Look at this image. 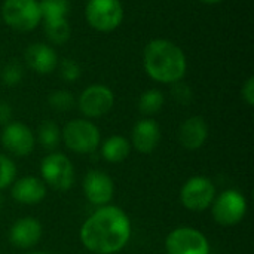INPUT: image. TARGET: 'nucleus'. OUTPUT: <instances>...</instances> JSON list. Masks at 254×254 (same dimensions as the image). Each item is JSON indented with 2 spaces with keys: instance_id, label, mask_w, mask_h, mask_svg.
<instances>
[{
  "instance_id": "obj_1",
  "label": "nucleus",
  "mask_w": 254,
  "mask_h": 254,
  "mask_svg": "<svg viewBox=\"0 0 254 254\" xmlns=\"http://www.w3.org/2000/svg\"><path fill=\"white\" fill-rule=\"evenodd\" d=\"M131 238V220L128 214L115 205L98 207L82 225L80 241L94 254L121 252Z\"/></svg>"
},
{
  "instance_id": "obj_2",
  "label": "nucleus",
  "mask_w": 254,
  "mask_h": 254,
  "mask_svg": "<svg viewBox=\"0 0 254 254\" xmlns=\"http://www.w3.org/2000/svg\"><path fill=\"white\" fill-rule=\"evenodd\" d=\"M143 67L150 79L173 85L186 76L188 58L183 49L174 42L153 39L143 51Z\"/></svg>"
},
{
  "instance_id": "obj_3",
  "label": "nucleus",
  "mask_w": 254,
  "mask_h": 254,
  "mask_svg": "<svg viewBox=\"0 0 254 254\" xmlns=\"http://www.w3.org/2000/svg\"><path fill=\"white\" fill-rule=\"evenodd\" d=\"M61 140L65 147L79 155L94 153L101 140L100 129L89 119H73L61 131Z\"/></svg>"
},
{
  "instance_id": "obj_4",
  "label": "nucleus",
  "mask_w": 254,
  "mask_h": 254,
  "mask_svg": "<svg viewBox=\"0 0 254 254\" xmlns=\"http://www.w3.org/2000/svg\"><path fill=\"white\" fill-rule=\"evenodd\" d=\"M1 18L15 31H33L42 21L39 0H4L1 4Z\"/></svg>"
},
{
  "instance_id": "obj_5",
  "label": "nucleus",
  "mask_w": 254,
  "mask_h": 254,
  "mask_svg": "<svg viewBox=\"0 0 254 254\" xmlns=\"http://www.w3.org/2000/svg\"><path fill=\"white\" fill-rule=\"evenodd\" d=\"M85 18L94 30L110 33L122 24L124 6L121 0H88Z\"/></svg>"
},
{
  "instance_id": "obj_6",
  "label": "nucleus",
  "mask_w": 254,
  "mask_h": 254,
  "mask_svg": "<svg viewBox=\"0 0 254 254\" xmlns=\"http://www.w3.org/2000/svg\"><path fill=\"white\" fill-rule=\"evenodd\" d=\"M211 214L216 223L222 226H235L247 214V199L235 189H228L216 195L211 204Z\"/></svg>"
},
{
  "instance_id": "obj_7",
  "label": "nucleus",
  "mask_w": 254,
  "mask_h": 254,
  "mask_svg": "<svg viewBox=\"0 0 254 254\" xmlns=\"http://www.w3.org/2000/svg\"><path fill=\"white\" fill-rule=\"evenodd\" d=\"M40 173L43 183H48L52 189L65 192L73 186L74 168L71 161L58 152H52L40 164Z\"/></svg>"
},
{
  "instance_id": "obj_8",
  "label": "nucleus",
  "mask_w": 254,
  "mask_h": 254,
  "mask_svg": "<svg viewBox=\"0 0 254 254\" xmlns=\"http://www.w3.org/2000/svg\"><path fill=\"white\" fill-rule=\"evenodd\" d=\"M216 198L214 183L202 176L190 177L180 190V201L189 211L201 213L211 207Z\"/></svg>"
},
{
  "instance_id": "obj_9",
  "label": "nucleus",
  "mask_w": 254,
  "mask_h": 254,
  "mask_svg": "<svg viewBox=\"0 0 254 254\" xmlns=\"http://www.w3.org/2000/svg\"><path fill=\"white\" fill-rule=\"evenodd\" d=\"M165 250L167 254H210V243L201 231L183 226L168 234Z\"/></svg>"
},
{
  "instance_id": "obj_10",
  "label": "nucleus",
  "mask_w": 254,
  "mask_h": 254,
  "mask_svg": "<svg viewBox=\"0 0 254 254\" xmlns=\"http://www.w3.org/2000/svg\"><path fill=\"white\" fill-rule=\"evenodd\" d=\"M80 113L88 119H97L107 115L115 106V94L106 85H89L82 91L77 100Z\"/></svg>"
},
{
  "instance_id": "obj_11",
  "label": "nucleus",
  "mask_w": 254,
  "mask_h": 254,
  "mask_svg": "<svg viewBox=\"0 0 254 254\" xmlns=\"http://www.w3.org/2000/svg\"><path fill=\"white\" fill-rule=\"evenodd\" d=\"M0 143L13 156H28L36 146L33 131L22 122H9L0 134Z\"/></svg>"
},
{
  "instance_id": "obj_12",
  "label": "nucleus",
  "mask_w": 254,
  "mask_h": 254,
  "mask_svg": "<svg viewBox=\"0 0 254 254\" xmlns=\"http://www.w3.org/2000/svg\"><path fill=\"white\" fill-rule=\"evenodd\" d=\"M83 195L92 205H109L115 195V183L112 177L100 170H91L85 174L82 183Z\"/></svg>"
},
{
  "instance_id": "obj_13",
  "label": "nucleus",
  "mask_w": 254,
  "mask_h": 254,
  "mask_svg": "<svg viewBox=\"0 0 254 254\" xmlns=\"http://www.w3.org/2000/svg\"><path fill=\"white\" fill-rule=\"evenodd\" d=\"M161 141V128L155 119L144 118L140 119L131 132V147L137 152L149 155L152 153Z\"/></svg>"
},
{
  "instance_id": "obj_14",
  "label": "nucleus",
  "mask_w": 254,
  "mask_h": 254,
  "mask_svg": "<svg viewBox=\"0 0 254 254\" xmlns=\"http://www.w3.org/2000/svg\"><path fill=\"white\" fill-rule=\"evenodd\" d=\"M24 58L27 65L39 74H49L54 70H57L58 65V55L55 52V49L48 45V43H31L25 52H24Z\"/></svg>"
},
{
  "instance_id": "obj_15",
  "label": "nucleus",
  "mask_w": 254,
  "mask_h": 254,
  "mask_svg": "<svg viewBox=\"0 0 254 254\" xmlns=\"http://www.w3.org/2000/svg\"><path fill=\"white\" fill-rule=\"evenodd\" d=\"M10 196L13 201L24 205H36L46 196V186L42 179L27 176L12 183Z\"/></svg>"
},
{
  "instance_id": "obj_16",
  "label": "nucleus",
  "mask_w": 254,
  "mask_h": 254,
  "mask_svg": "<svg viewBox=\"0 0 254 254\" xmlns=\"http://www.w3.org/2000/svg\"><path fill=\"white\" fill-rule=\"evenodd\" d=\"M177 137L186 150H198L208 138V124L202 116H190L180 125Z\"/></svg>"
},
{
  "instance_id": "obj_17",
  "label": "nucleus",
  "mask_w": 254,
  "mask_h": 254,
  "mask_svg": "<svg viewBox=\"0 0 254 254\" xmlns=\"http://www.w3.org/2000/svg\"><path fill=\"white\" fill-rule=\"evenodd\" d=\"M42 225L34 217H22L16 220L10 231H9V240L12 246L27 250L34 247L40 238H42Z\"/></svg>"
},
{
  "instance_id": "obj_18",
  "label": "nucleus",
  "mask_w": 254,
  "mask_h": 254,
  "mask_svg": "<svg viewBox=\"0 0 254 254\" xmlns=\"http://www.w3.org/2000/svg\"><path fill=\"white\" fill-rule=\"evenodd\" d=\"M129 152H131V143L122 135H112L101 146V155L110 164L124 162L128 158Z\"/></svg>"
},
{
  "instance_id": "obj_19",
  "label": "nucleus",
  "mask_w": 254,
  "mask_h": 254,
  "mask_svg": "<svg viewBox=\"0 0 254 254\" xmlns=\"http://www.w3.org/2000/svg\"><path fill=\"white\" fill-rule=\"evenodd\" d=\"M37 141L46 150H55L61 143V129L54 121H43L37 128Z\"/></svg>"
},
{
  "instance_id": "obj_20",
  "label": "nucleus",
  "mask_w": 254,
  "mask_h": 254,
  "mask_svg": "<svg viewBox=\"0 0 254 254\" xmlns=\"http://www.w3.org/2000/svg\"><path fill=\"white\" fill-rule=\"evenodd\" d=\"M43 27H45V34H46L48 40L54 45H63L70 39L71 27H70L67 18L43 21Z\"/></svg>"
},
{
  "instance_id": "obj_21",
  "label": "nucleus",
  "mask_w": 254,
  "mask_h": 254,
  "mask_svg": "<svg viewBox=\"0 0 254 254\" xmlns=\"http://www.w3.org/2000/svg\"><path fill=\"white\" fill-rule=\"evenodd\" d=\"M165 97L159 89H147L140 95L138 100V110L144 116H153L161 112L164 107Z\"/></svg>"
},
{
  "instance_id": "obj_22",
  "label": "nucleus",
  "mask_w": 254,
  "mask_h": 254,
  "mask_svg": "<svg viewBox=\"0 0 254 254\" xmlns=\"http://www.w3.org/2000/svg\"><path fill=\"white\" fill-rule=\"evenodd\" d=\"M39 7L43 21L63 19L70 12V0H40Z\"/></svg>"
},
{
  "instance_id": "obj_23",
  "label": "nucleus",
  "mask_w": 254,
  "mask_h": 254,
  "mask_svg": "<svg viewBox=\"0 0 254 254\" xmlns=\"http://www.w3.org/2000/svg\"><path fill=\"white\" fill-rule=\"evenodd\" d=\"M48 104L51 109H54L55 112H68L76 106V98L74 95L67 91V89H57L54 92L49 94L48 97Z\"/></svg>"
},
{
  "instance_id": "obj_24",
  "label": "nucleus",
  "mask_w": 254,
  "mask_h": 254,
  "mask_svg": "<svg viewBox=\"0 0 254 254\" xmlns=\"http://www.w3.org/2000/svg\"><path fill=\"white\" fill-rule=\"evenodd\" d=\"M15 180H16L15 162L9 156L0 153V190L12 186V183Z\"/></svg>"
},
{
  "instance_id": "obj_25",
  "label": "nucleus",
  "mask_w": 254,
  "mask_h": 254,
  "mask_svg": "<svg viewBox=\"0 0 254 254\" xmlns=\"http://www.w3.org/2000/svg\"><path fill=\"white\" fill-rule=\"evenodd\" d=\"M24 67L18 61H10L1 70V82L6 86H16L22 82Z\"/></svg>"
},
{
  "instance_id": "obj_26",
  "label": "nucleus",
  "mask_w": 254,
  "mask_h": 254,
  "mask_svg": "<svg viewBox=\"0 0 254 254\" xmlns=\"http://www.w3.org/2000/svg\"><path fill=\"white\" fill-rule=\"evenodd\" d=\"M58 71H60V76L63 80L71 83V82H76L80 74H82V70H80V65L71 60V58H64L61 61H58Z\"/></svg>"
},
{
  "instance_id": "obj_27",
  "label": "nucleus",
  "mask_w": 254,
  "mask_h": 254,
  "mask_svg": "<svg viewBox=\"0 0 254 254\" xmlns=\"http://www.w3.org/2000/svg\"><path fill=\"white\" fill-rule=\"evenodd\" d=\"M171 97L174 98L176 103L188 106L193 100V91L188 83L180 80V82H176L171 85Z\"/></svg>"
},
{
  "instance_id": "obj_28",
  "label": "nucleus",
  "mask_w": 254,
  "mask_h": 254,
  "mask_svg": "<svg viewBox=\"0 0 254 254\" xmlns=\"http://www.w3.org/2000/svg\"><path fill=\"white\" fill-rule=\"evenodd\" d=\"M241 97H243V100L246 101V104L247 106H254V77L253 76H250L246 82H244V85H243V88H241Z\"/></svg>"
},
{
  "instance_id": "obj_29",
  "label": "nucleus",
  "mask_w": 254,
  "mask_h": 254,
  "mask_svg": "<svg viewBox=\"0 0 254 254\" xmlns=\"http://www.w3.org/2000/svg\"><path fill=\"white\" fill-rule=\"evenodd\" d=\"M12 119V107L7 101L0 100V125H7Z\"/></svg>"
},
{
  "instance_id": "obj_30",
  "label": "nucleus",
  "mask_w": 254,
  "mask_h": 254,
  "mask_svg": "<svg viewBox=\"0 0 254 254\" xmlns=\"http://www.w3.org/2000/svg\"><path fill=\"white\" fill-rule=\"evenodd\" d=\"M202 3H207V4H217V3H222L223 0H199Z\"/></svg>"
},
{
  "instance_id": "obj_31",
  "label": "nucleus",
  "mask_w": 254,
  "mask_h": 254,
  "mask_svg": "<svg viewBox=\"0 0 254 254\" xmlns=\"http://www.w3.org/2000/svg\"><path fill=\"white\" fill-rule=\"evenodd\" d=\"M30 254H49V253H46V252H34V253H30Z\"/></svg>"
},
{
  "instance_id": "obj_32",
  "label": "nucleus",
  "mask_w": 254,
  "mask_h": 254,
  "mask_svg": "<svg viewBox=\"0 0 254 254\" xmlns=\"http://www.w3.org/2000/svg\"><path fill=\"white\" fill-rule=\"evenodd\" d=\"M1 204H3V196H1V192H0V207H1Z\"/></svg>"
}]
</instances>
